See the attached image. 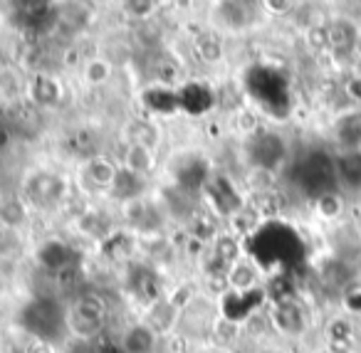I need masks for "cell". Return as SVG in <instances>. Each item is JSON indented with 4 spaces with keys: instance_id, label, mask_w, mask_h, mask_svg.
I'll list each match as a JSON object with an SVG mask.
<instances>
[{
    "instance_id": "cell-1",
    "label": "cell",
    "mask_w": 361,
    "mask_h": 353,
    "mask_svg": "<svg viewBox=\"0 0 361 353\" xmlns=\"http://www.w3.org/2000/svg\"><path fill=\"white\" fill-rule=\"evenodd\" d=\"M20 326L42 343H60L67 331V309L52 297H37L20 311Z\"/></svg>"
},
{
    "instance_id": "cell-2",
    "label": "cell",
    "mask_w": 361,
    "mask_h": 353,
    "mask_svg": "<svg viewBox=\"0 0 361 353\" xmlns=\"http://www.w3.org/2000/svg\"><path fill=\"white\" fill-rule=\"evenodd\" d=\"M106 316H109V306H106L104 297L94 292H85L67 309V331L75 333L80 341L90 343L92 338H97L104 331Z\"/></svg>"
},
{
    "instance_id": "cell-3",
    "label": "cell",
    "mask_w": 361,
    "mask_h": 353,
    "mask_svg": "<svg viewBox=\"0 0 361 353\" xmlns=\"http://www.w3.org/2000/svg\"><path fill=\"white\" fill-rule=\"evenodd\" d=\"M250 159L260 171H272L285 159V144L277 134H257L252 136Z\"/></svg>"
},
{
    "instance_id": "cell-4",
    "label": "cell",
    "mask_w": 361,
    "mask_h": 353,
    "mask_svg": "<svg viewBox=\"0 0 361 353\" xmlns=\"http://www.w3.org/2000/svg\"><path fill=\"white\" fill-rule=\"evenodd\" d=\"M67 190V183L55 173H35L27 183V195L32 198V203L42 205V208H50L62 200Z\"/></svg>"
},
{
    "instance_id": "cell-5",
    "label": "cell",
    "mask_w": 361,
    "mask_h": 353,
    "mask_svg": "<svg viewBox=\"0 0 361 353\" xmlns=\"http://www.w3.org/2000/svg\"><path fill=\"white\" fill-rule=\"evenodd\" d=\"M119 346L124 348V353H156V348H159V333L149 323H131L121 333Z\"/></svg>"
},
{
    "instance_id": "cell-6",
    "label": "cell",
    "mask_w": 361,
    "mask_h": 353,
    "mask_svg": "<svg viewBox=\"0 0 361 353\" xmlns=\"http://www.w3.org/2000/svg\"><path fill=\"white\" fill-rule=\"evenodd\" d=\"M272 323H275L282 333H287V336H297V333L305 331L307 318H305V311H302L295 302H280L272 309Z\"/></svg>"
},
{
    "instance_id": "cell-7",
    "label": "cell",
    "mask_w": 361,
    "mask_h": 353,
    "mask_svg": "<svg viewBox=\"0 0 361 353\" xmlns=\"http://www.w3.org/2000/svg\"><path fill=\"white\" fill-rule=\"evenodd\" d=\"M40 264L45 269H50V272H62V269L67 267H75V252H72V247H67V244L57 242V240H52V242L42 244L40 249Z\"/></svg>"
},
{
    "instance_id": "cell-8",
    "label": "cell",
    "mask_w": 361,
    "mask_h": 353,
    "mask_svg": "<svg viewBox=\"0 0 361 353\" xmlns=\"http://www.w3.org/2000/svg\"><path fill=\"white\" fill-rule=\"evenodd\" d=\"M85 173L97 188H111L116 180V173H119V166L106 159V156H92L85 163Z\"/></svg>"
},
{
    "instance_id": "cell-9",
    "label": "cell",
    "mask_w": 361,
    "mask_h": 353,
    "mask_svg": "<svg viewBox=\"0 0 361 353\" xmlns=\"http://www.w3.org/2000/svg\"><path fill=\"white\" fill-rule=\"evenodd\" d=\"M154 166H156L154 149H146V146L129 144V151L124 154V166H121V168H126L129 173H134V175H139V178H144V175H149L151 171H154Z\"/></svg>"
},
{
    "instance_id": "cell-10",
    "label": "cell",
    "mask_w": 361,
    "mask_h": 353,
    "mask_svg": "<svg viewBox=\"0 0 361 353\" xmlns=\"http://www.w3.org/2000/svg\"><path fill=\"white\" fill-rule=\"evenodd\" d=\"M30 99L35 106H55L60 101V85L52 77L37 75L30 82Z\"/></svg>"
},
{
    "instance_id": "cell-11",
    "label": "cell",
    "mask_w": 361,
    "mask_h": 353,
    "mask_svg": "<svg viewBox=\"0 0 361 353\" xmlns=\"http://www.w3.org/2000/svg\"><path fill=\"white\" fill-rule=\"evenodd\" d=\"M228 284L233 292H250L257 284V267L247 259H238L231 269H228Z\"/></svg>"
},
{
    "instance_id": "cell-12",
    "label": "cell",
    "mask_w": 361,
    "mask_h": 353,
    "mask_svg": "<svg viewBox=\"0 0 361 353\" xmlns=\"http://www.w3.org/2000/svg\"><path fill=\"white\" fill-rule=\"evenodd\" d=\"M80 228L85 235H92V237H111L114 235V223L106 213L102 210H92L85 218L80 220Z\"/></svg>"
},
{
    "instance_id": "cell-13",
    "label": "cell",
    "mask_w": 361,
    "mask_h": 353,
    "mask_svg": "<svg viewBox=\"0 0 361 353\" xmlns=\"http://www.w3.org/2000/svg\"><path fill=\"white\" fill-rule=\"evenodd\" d=\"M336 178L349 185L361 183V151H349L344 154V159L336 161Z\"/></svg>"
},
{
    "instance_id": "cell-14",
    "label": "cell",
    "mask_w": 361,
    "mask_h": 353,
    "mask_svg": "<svg viewBox=\"0 0 361 353\" xmlns=\"http://www.w3.org/2000/svg\"><path fill=\"white\" fill-rule=\"evenodd\" d=\"M196 52L203 62L208 65H216V62L223 60V40L216 35V32H203L196 40Z\"/></svg>"
},
{
    "instance_id": "cell-15",
    "label": "cell",
    "mask_w": 361,
    "mask_h": 353,
    "mask_svg": "<svg viewBox=\"0 0 361 353\" xmlns=\"http://www.w3.org/2000/svg\"><path fill=\"white\" fill-rule=\"evenodd\" d=\"M111 77V65L106 60H92V62H87V67H85V80L90 82V85H104L106 80Z\"/></svg>"
},
{
    "instance_id": "cell-16",
    "label": "cell",
    "mask_w": 361,
    "mask_h": 353,
    "mask_svg": "<svg viewBox=\"0 0 361 353\" xmlns=\"http://www.w3.org/2000/svg\"><path fill=\"white\" fill-rule=\"evenodd\" d=\"M0 220H3V225L8 230H16L25 220V210H23V205L18 200H11V203H6L0 208Z\"/></svg>"
},
{
    "instance_id": "cell-17",
    "label": "cell",
    "mask_w": 361,
    "mask_h": 353,
    "mask_svg": "<svg viewBox=\"0 0 361 353\" xmlns=\"http://www.w3.org/2000/svg\"><path fill=\"white\" fill-rule=\"evenodd\" d=\"M126 11H129V16L134 18H146L151 16V13L156 11V3H126Z\"/></svg>"
},
{
    "instance_id": "cell-18",
    "label": "cell",
    "mask_w": 361,
    "mask_h": 353,
    "mask_svg": "<svg viewBox=\"0 0 361 353\" xmlns=\"http://www.w3.org/2000/svg\"><path fill=\"white\" fill-rule=\"evenodd\" d=\"M11 141H13L11 129H8V126H3V124H0V151H6L8 146H11Z\"/></svg>"
},
{
    "instance_id": "cell-19",
    "label": "cell",
    "mask_w": 361,
    "mask_h": 353,
    "mask_svg": "<svg viewBox=\"0 0 361 353\" xmlns=\"http://www.w3.org/2000/svg\"><path fill=\"white\" fill-rule=\"evenodd\" d=\"M97 353H124V348L119 343H104V346L97 348Z\"/></svg>"
}]
</instances>
